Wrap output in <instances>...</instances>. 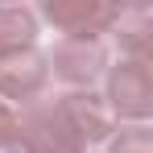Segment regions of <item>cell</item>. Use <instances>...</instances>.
Returning a JSON list of instances; mask_svg holds the SVG:
<instances>
[{"instance_id":"cell-9","label":"cell","mask_w":153,"mask_h":153,"mask_svg":"<svg viewBox=\"0 0 153 153\" xmlns=\"http://www.w3.org/2000/svg\"><path fill=\"white\" fill-rule=\"evenodd\" d=\"M103 145H108V153H153V128L149 124H116V132Z\"/></svg>"},{"instance_id":"cell-2","label":"cell","mask_w":153,"mask_h":153,"mask_svg":"<svg viewBox=\"0 0 153 153\" xmlns=\"http://www.w3.org/2000/svg\"><path fill=\"white\" fill-rule=\"evenodd\" d=\"M17 137L25 141L33 153H91L87 141L75 132V124L66 120L58 95L54 100H33L17 112Z\"/></svg>"},{"instance_id":"cell-7","label":"cell","mask_w":153,"mask_h":153,"mask_svg":"<svg viewBox=\"0 0 153 153\" xmlns=\"http://www.w3.org/2000/svg\"><path fill=\"white\" fill-rule=\"evenodd\" d=\"M108 33L120 42V58H149L153 8H149V4H128V8H116V21H112Z\"/></svg>"},{"instance_id":"cell-11","label":"cell","mask_w":153,"mask_h":153,"mask_svg":"<svg viewBox=\"0 0 153 153\" xmlns=\"http://www.w3.org/2000/svg\"><path fill=\"white\" fill-rule=\"evenodd\" d=\"M0 153H33V149H29L25 141H21V137H17V141H8V145H4V149H0Z\"/></svg>"},{"instance_id":"cell-5","label":"cell","mask_w":153,"mask_h":153,"mask_svg":"<svg viewBox=\"0 0 153 153\" xmlns=\"http://www.w3.org/2000/svg\"><path fill=\"white\" fill-rule=\"evenodd\" d=\"M33 13L37 21H50L62 37H103L116 21V4L103 0H46Z\"/></svg>"},{"instance_id":"cell-1","label":"cell","mask_w":153,"mask_h":153,"mask_svg":"<svg viewBox=\"0 0 153 153\" xmlns=\"http://www.w3.org/2000/svg\"><path fill=\"white\" fill-rule=\"evenodd\" d=\"M103 103L116 124H149L153 116V62L116 58L103 71Z\"/></svg>"},{"instance_id":"cell-4","label":"cell","mask_w":153,"mask_h":153,"mask_svg":"<svg viewBox=\"0 0 153 153\" xmlns=\"http://www.w3.org/2000/svg\"><path fill=\"white\" fill-rule=\"evenodd\" d=\"M50 87V66H46V50L42 46H13L0 50V100L8 103H33L46 95Z\"/></svg>"},{"instance_id":"cell-10","label":"cell","mask_w":153,"mask_h":153,"mask_svg":"<svg viewBox=\"0 0 153 153\" xmlns=\"http://www.w3.org/2000/svg\"><path fill=\"white\" fill-rule=\"evenodd\" d=\"M8 141H17V108H8V103L0 100V149Z\"/></svg>"},{"instance_id":"cell-6","label":"cell","mask_w":153,"mask_h":153,"mask_svg":"<svg viewBox=\"0 0 153 153\" xmlns=\"http://www.w3.org/2000/svg\"><path fill=\"white\" fill-rule=\"evenodd\" d=\"M58 103H62L66 120L75 124V132L87 141V149L103 145L116 132V120H112V112H108V103H103L100 91H62Z\"/></svg>"},{"instance_id":"cell-8","label":"cell","mask_w":153,"mask_h":153,"mask_svg":"<svg viewBox=\"0 0 153 153\" xmlns=\"http://www.w3.org/2000/svg\"><path fill=\"white\" fill-rule=\"evenodd\" d=\"M42 21L29 4H0V50L13 46H37Z\"/></svg>"},{"instance_id":"cell-3","label":"cell","mask_w":153,"mask_h":153,"mask_svg":"<svg viewBox=\"0 0 153 153\" xmlns=\"http://www.w3.org/2000/svg\"><path fill=\"white\" fill-rule=\"evenodd\" d=\"M108 42L103 37H58L46 54L50 79H58L66 91H95V83L108 71Z\"/></svg>"}]
</instances>
